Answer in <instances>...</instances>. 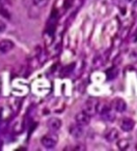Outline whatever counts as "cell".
<instances>
[{
    "label": "cell",
    "mask_w": 137,
    "mask_h": 151,
    "mask_svg": "<svg viewBox=\"0 0 137 151\" xmlns=\"http://www.w3.org/2000/svg\"><path fill=\"white\" fill-rule=\"evenodd\" d=\"M83 111L88 114L89 116L96 115V114L99 112V103H98L96 99H88V101L84 104Z\"/></svg>",
    "instance_id": "obj_1"
},
{
    "label": "cell",
    "mask_w": 137,
    "mask_h": 151,
    "mask_svg": "<svg viewBox=\"0 0 137 151\" xmlns=\"http://www.w3.org/2000/svg\"><path fill=\"white\" fill-rule=\"evenodd\" d=\"M41 142L44 147L48 149L54 148L57 143V136L55 134H48L41 139Z\"/></svg>",
    "instance_id": "obj_2"
},
{
    "label": "cell",
    "mask_w": 137,
    "mask_h": 151,
    "mask_svg": "<svg viewBox=\"0 0 137 151\" xmlns=\"http://www.w3.org/2000/svg\"><path fill=\"white\" fill-rule=\"evenodd\" d=\"M100 114H101L102 118L106 121H113L115 115H114V112L112 110V108L110 106H104L102 108V110H99Z\"/></svg>",
    "instance_id": "obj_3"
},
{
    "label": "cell",
    "mask_w": 137,
    "mask_h": 151,
    "mask_svg": "<svg viewBox=\"0 0 137 151\" xmlns=\"http://www.w3.org/2000/svg\"><path fill=\"white\" fill-rule=\"evenodd\" d=\"M75 120H76V123L80 124V125L84 126L91 122V116L87 113H85L84 111L79 112L76 116H75Z\"/></svg>",
    "instance_id": "obj_4"
},
{
    "label": "cell",
    "mask_w": 137,
    "mask_h": 151,
    "mask_svg": "<svg viewBox=\"0 0 137 151\" xmlns=\"http://www.w3.org/2000/svg\"><path fill=\"white\" fill-rule=\"evenodd\" d=\"M134 125H135V122L133 119L131 118H128V117H125L120 120V126L124 132H131V130L134 128Z\"/></svg>",
    "instance_id": "obj_5"
},
{
    "label": "cell",
    "mask_w": 137,
    "mask_h": 151,
    "mask_svg": "<svg viewBox=\"0 0 137 151\" xmlns=\"http://www.w3.org/2000/svg\"><path fill=\"white\" fill-rule=\"evenodd\" d=\"M112 108L114 109L115 112H118V113H123L127 110V104L126 101L123 99H115L112 103Z\"/></svg>",
    "instance_id": "obj_6"
},
{
    "label": "cell",
    "mask_w": 137,
    "mask_h": 151,
    "mask_svg": "<svg viewBox=\"0 0 137 151\" xmlns=\"http://www.w3.org/2000/svg\"><path fill=\"white\" fill-rule=\"evenodd\" d=\"M62 125V121H61L59 118H56V117H52L47 121V126H48L49 129L53 130V132H56L58 130L59 128L61 127Z\"/></svg>",
    "instance_id": "obj_7"
},
{
    "label": "cell",
    "mask_w": 137,
    "mask_h": 151,
    "mask_svg": "<svg viewBox=\"0 0 137 151\" xmlns=\"http://www.w3.org/2000/svg\"><path fill=\"white\" fill-rule=\"evenodd\" d=\"M69 132L70 134H72V137L74 138H81L83 134V128H82V125L80 124L76 123V124H71L70 125V128H69Z\"/></svg>",
    "instance_id": "obj_8"
},
{
    "label": "cell",
    "mask_w": 137,
    "mask_h": 151,
    "mask_svg": "<svg viewBox=\"0 0 137 151\" xmlns=\"http://www.w3.org/2000/svg\"><path fill=\"white\" fill-rule=\"evenodd\" d=\"M15 45L12 40H2L0 42V52L2 53H7L11 50H13Z\"/></svg>",
    "instance_id": "obj_9"
},
{
    "label": "cell",
    "mask_w": 137,
    "mask_h": 151,
    "mask_svg": "<svg viewBox=\"0 0 137 151\" xmlns=\"http://www.w3.org/2000/svg\"><path fill=\"white\" fill-rule=\"evenodd\" d=\"M118 136H120V134H118L117 129L111 128V129H109L107 132H106L105 138L108 142H115V141L118 139Z\"/></svg>",
    "instance_id": "obj_10"
},
{
    "label": "cell",
    "mask_w": 137,
    "mask_h": 151,
    "mask_svg": "<svg viewBox=\"0 0 137 151\" xmlns=\"http://www.w3.org/2000/svg\"><path fill=\"white\" fill-rule=\"evenodd\" d=\"M129 146H130V143L126 139H122V140H120L117 142V147L120 150H126V149L129 148Z\"/></svg>",
    "instance_id": "obj_11"
},
{
    "label": "cell",
    "mask_w": 137,
    "mask_h": 151,
    "mask_svg": "<svg viewBox=\"0 0 137 151\" xmlns=\"http://www.w3.org/2000/svg\"><path fill=\"white\" fill-rule=\"evenodd\" d=\"M49 0H33V3L38 7H44L48 4Z\"/></svg>",
    "instance_id": "obj_12"
},
{
    "label": "cell",
    "mask_w": 137,
    "mask_h": 151,
    "mask_svg": "<svg viewBox=\"0 0 137 151\" xmlns=\"http://www.w3.org/2000/svg\"><path fill=\"white\" fill-rule=\"evenodd\" d=\"M5 29H7V24L2 20H0V33H2Z\"/></svg>",
    "instance_id": "obj_13"
},
{
    "label": "cell",
    "mask_w": 137,
    "mask_h": 151,
    "mask_svg": "<svg viewBox=\"0 0 137 151\" xmlns=\"http://www.w3.org/2000/svg\"><path fill=\"white\" fill-rule=\"evenodd\" d=\"M0 15H2L3 17H5V18H9V17H11L9 14L7 13V11L4 9H0Z\"/></svg>",
    "instance_id": "obj_14"
},
{
    "label": "cell",
    "mask_w": 137,
    "mask_h": 151,
    "mask_svg": "<svg viewBox=\"0 0 137 151\" xmlns=\"http://www.w3.org/2000/svg\"><path fill=\"white\" fill-rule=\"evenodd\" d=\"M0 118H1V116H0Z\"/></svg>",
    "instance_id": "obj_15"
},
{
    "label": "cell",
    "mask_w": 137,
    "mask_h": 151,
    "mask_svg": "<svg viewBox=\"0 0 137 151\" xmlns=\"http://www.w3.org/2000/svg\"><path fill=\"white\" fill-rule=\"evenodd\" d=\"M0 1H1V0H0Z\"/></svg>",
    "instance_id": "obj_16"
}]
</instances>
